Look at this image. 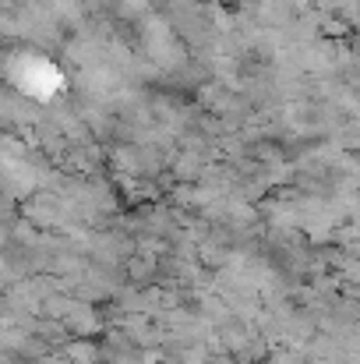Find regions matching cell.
<instances>
[{
    "mask_svg": "<svg viewBox=\"0 0 360 364\" xmlns=\"http://www.w3.org/2000/svg\"><path fill=\"white\" fill-rule=\"evenodd\" d=\"M11 82L25 96H36V100H50L53 92L60 96V89H64L60 68L53 60L39 57V53H18V57H11Z\"/></svg>",
    "mask_w": 360,
    "mask_h": 364,
    "instance_id": "cell-1",
    "label": "cell"
}]
</instances>
